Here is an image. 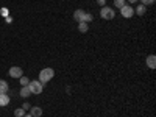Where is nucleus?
<instances>
[{
  "label": "nucleus",
  "instance_id": "nucleus-15",
  "mask_svg": "<svg viewBox=\"0 0 156 117\" xmlns=\"http://www.w3.org/2000/svg\"><path fill=\"white\" fill-rule=\"evenodd\" d=\"M92 19H94V16L90 14V12H84V20L83 22H86V23L87 22H92Z\"/></svg>",
  "mask_w": 156,
  "mask_h": 117
},
{
  "label": "nucleus",
  "instance_id": "nucleus-4",
  "mask_svg": "<svg viewBox=\"0 0 156 117\" xmlns=\"http://www.w3.org/2000/svg\"><path fill=\"white\" fill-rule=\"evenodd\" d=\"M120 12H122V16H123L125 19H129V17L134 14V9L129 6V5H123V6L120 8Z\"/></svg>",
  "mask_w": 156,
  "mask_h": 117
},
{
  "label": "nucleus",
  "instance_id": "nucleus-2",
  "mask_svg": "<svg viewBox=\"0 0 156 117\" xmlns=\"http://www.w3.org/2000/svg\"><path fill=\"white\" fill-rule=\"evenodd\" d=\"M100 16H101V19H105V20H111V19H114L115 12H114V9H111L109 6H101Z\"/></svg>",
  "mask_w": 156,
  "mask_h": 117
},
{
  "label": "nucleus",
  "instance_id": "nucleus-22",
  "mask_svg": "<svg viewBox=\"0 0 156 117\" xmlns=\"http://www.w3.org/2000/svg\"><path fill=\"white\" fill-rule=\"evenodd\" d=\"M11 22H12V19H11V17L8 16V17H6V23H11Z\"/></svg>",
  "mask_w": 156,
  "mask_h": 117
},
{
  "label": "nucleus",
  "instance_id": "nucleus-20",
  "mask_svg": "<svg viewBox=\"0 0 156 117\" xmlns=\"http://www.w3.org/2000/svg\"><path fill=\"white\" fill-rule=\"evenodd\" d=\"M2 16L8 17V9H6V8H2Z\"/></svg>",
  "mask_w": 156,
  "mask_h": 117
},
{
  "label": "nucleus",
  "instance_id": "nucleus-3",
  "mask_svg": "<svg viewBox=\"0 0 156 117\" xmlns=\"http://www.w3.org/2000/svg\"><path fill=\"white\" fill-rule=\"evenodd\" d=\"M28 87H30V92L31 94H41L42 90H44V84L41 81H30L28 83Z\"/></svg>",
  "mask_w": 156,
  "mask_h": 117
},
{
  "label": "nucleus",
  "instance_id": "nucleus-11",
  "mask_svg": "<svg viewBox=\"0 0 156 117\" xmlns=\"http://www.w3.org/2000/svg\"><path fill=\"white\" fill-rule=\"evenodd\" d=\"M8 92V83L5 80H0V94H6Z\"/></svg>",
  "mask_w": 156,
  "mask_h": 117
},
{
  "label": "nucleus",
  "instance_id": "nucleus-5",
  "mask_svg": "<svg viewBox=\"0 0 156 117\" xmlns=\"http://www.w3.org/2000/svg\"><path fill=\"white\" fill-rule=\"evenodd\" d=\"M8 73H9V76H12V78H20V76H22V69L17 67V66H12Z\"/></svg>",
  "mask_w": 156,
  "mask_h": 117
},
{
  "label": "nucleus",
  "instance_id": "nucleus-8",
  "mask_svg": "<svg viewBox=\"0 0 156 117\" xmlns=\"http://www.w3.org/2000/svg\"><path fill=\"white\" fill-rule=\"evenodd\" d=\"M9 103V95L8 94H0V106H6Z\"/></svg>",
  "mask_w": 156,
  "mask_h": 117
},
{
  "label": "nucleus",
  "instance_id": "nucleus-21",
  "mask_svg": "<svg viewBox=\"0 0 156 117\" xmlns=\"http://www.w3.org/2000/svg\"><path fill=\"white\" fill-rule=\"evenodd\" d=\"M22 108H23V109H28V108H30V103H23Z\"/></svg>",
  "mask_w": 156,
  "mask_h": 117
},
{
  "label": "nucleus",
  "instance_id": "nucleus-1",
  "mask_svg": "<svg viewBox=\"0 0 156 117\" xmlns=\"http://www.w3.org/2000/svg\"><path fill=\"white\" fill-rule=\"evenodd\" d=\"M53 75H55L53 69H51V67H45V69H42L41 72H39V81H41L42 84H47L51 78H53Z\"/></svg>",
  "mask_w": 156,
  "mask_h": 117
},
{
  "label": "nucleus",
  "instance_id": "nucleus-17",
  "mask_svg": "<svg viewBox=\"0 0 156 117\" xmlns=\"http://www.w3.org/2000/svg\"><path fill=\"white\" fill-rule=\"evenodd\" d=\"M28 83H30V80H28L27 76L22 75V76H20V84H22V86H28Z\"/></svg>",
  "mask_w": 156,
  "mask_h": 117
},
{
  "label": "nucleus",
  "instance_id": "nucleus-14",
  "mask_svg": "<svg viewBox=\"0 0 156 117\" xmlns=\"http://www.w3.org/2000/svg\"><path fill=\"white\" fill-rule=\"evenodd\" d=\"M14 115H16V117H23V115H25V109H23V108H17V109L14 111Z\"/></svg>",
  "mask_w": 156,
  "mask_h": 117
},
{
  "label": "nucleus",
  "instance_id": "nucleus-9",
  "mask_svg": "<svg viewBox=\"0 0 156 117\" xmlns=\"http://www.w3.org/2000/svg\"><path fill=\"white\" fill-rule=\"evenodd\" d=\"M30 114H31L33 117H41V115H42V109L39 108V106H33L31 111H30Z\"/></svg>",
  "mask_w": 156,
  "mask_h": 117
},
{
  "label": "nucleus",
  "instance_id": "nucleus-24",
  "mask_svg": "<svg viewBox=\"0 0 156 117\" xmlns=\"http://www.w3.org/2000/svg\"><path fill=\"white\" fill-rule=\"evenodd\" d=\"M23 117H33V115H31V114H25Z\"/></svg>",
  "mask_w": 156,
  "mask_h": 117
},
{
  "label": "nucleus",
  "instance_id": "nucleus-7",
  "mask_svg": "<svg viewBox=\"0 0 156 117\" xmlns=\"http://www.w3.org/2000/svg\"><path fill=\"white\" fill-rule=\"evenodd\" d=\"M73 19H75L76 22H83V20H84V11H83V9H76V11L73 12Z\"/></svg>",
  "mask_w": 156,
  "mask_h": 117
},
{
  "label": "nucleus",
  "instance_id": "nucleus-6",
  "mask_svg": "<svg viewBox=\"0 0 156 117\" xmlns=\"http://www.w3.org/2000/svg\"><path fill=\"white\" fill-rule=\"evenodd\" d=\"M145 62H147V66H148L150 69H154V67H156V56H154V55H148L147 59H145Z\"/></svg>",
  "mask_w": 156,
  "mask_h": 117
},
{
  "label": "nucleus",
  "instance_id": "nucleus-23",
  "mask_svg": "<svg viewBox=\"0 0 156 117\" xmlns=\"http://www.w3.org/2000/svg\"><path fill=\"white\" fill-rule=\"evenodd\" d=\"M128 2H129V3H136V2H137V0H128Z\"/></svg>",
  "mask_w": 156,
  "mask_h": 117
},
{
  "label": "nucleus",
  "instance_id": "nucleus-16",
  "mask_svg": "<svg viewBox=\"0 0 156 117\" xmlns=\"http://www.w3.org/2000/svg\"><path fill=\"white\" fill-rule=\"evenodd\" d=\"M123 5H125V0H114V6H115V8L120 9Z\"/></svg>",
  "mask_w": 156,
  "mask_h": 117
},
{
  "label": "nucleus",
  "instance_id": "nucleus-19",
  "mask_svg": "<svg viewBox=\"0 0 156 117\" xmlns=\"http://www.w3.org/2000/svg\"><path fill=\"white\" fill-rule=\"evenodd\" d=\"M97 3H98L100 6H105V5H106V0H97Z\"/></svg>",
  "mask_w": 156,
  "mask_h": 117
},
{
  "label": "nucleus",
  "instance_id": "nucleus-10",
  "mask_svg": "<svg viewBox=\"0 0 156 117\" xmlns=\"http://www.w3.org/2000/svg\"><path fill=\"white\" fill-rule=\"evenodd\" d=\"M31 92H30V87L28 86H22L20 87V97H30Z\"/></svg>",
  "mask_w": 156,
  "mask_h": 117
},
{
  "label": "nucleus",
  "instance_id": "nucleus-18",
  "mask_svg": "<svg viewBox=\"0 0 156 117\" xmlns=\"http://www.w3.org/2000/svg\"><path fill=\"white\" fill-rule=\"evenodd\" d=\"M140 2H142V5H145V6H147V5H151L154 0H140Z\"/></svg>",
  "mask_w": 156,
  "mask_h": 117
},
{
  "label": "nucleus",
  "instance_id": "nucleus-12",
  "mask_svg": "<svg viewBox=\"0 0 156 117\" xmlns=\"http://www.w3.org/2000/svg\"><path fill=\"white\" fill-rule=\"evenodd\" d=\"M89 30V25L86 22H80V25H78V31L80 33H86Z\"/></svg>",
  "mask_w": 156,
  "mask_h": 117
},
{
  "label": "nucleus",
  "instance_id": "nucleus-13",
  "mask_svg": "<svg viewBox=\"0 0 156 117\" xmlns=\"http://www.w3.org/2000/svg\"><path fill=\"white\" fill-rule=\"evenodd\" d=\"M145 11H147V6H145V5H139V6L136 8V14L144 16V14H145Z\"/></svg>",
  "mask_w": 156,
  "mask_h": 117
}]
</instances>
